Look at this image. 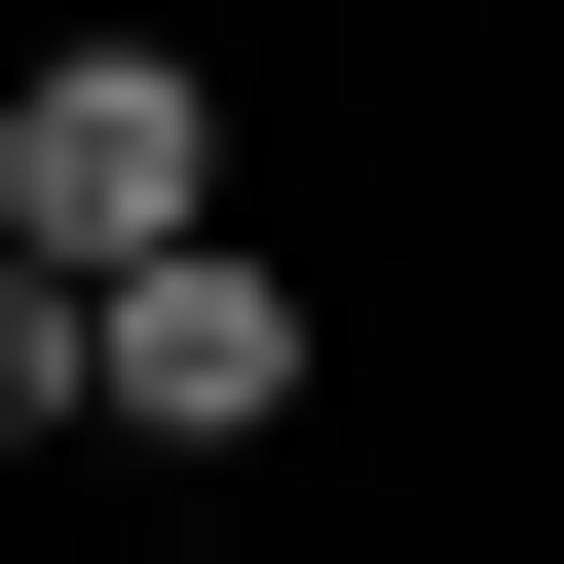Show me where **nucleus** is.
<instances>
[{
	"instance_id": "obj_1",
	"label": "nucleus",
	"mask_w": 564,
	"mask_h": 564,
	"mask_svg": "<svg viewBox=\"0 0 564 564\" xmlns=\"http://www.w3.org/2000/svg\"><path fill=\"white\" fill-rule=\"evenodd\" d=\"M226 39H188V0H76V39L39 76H0V226H39L76 263V302H151V263H226Z\"/></svg>"
},
{
	"instance_id": "obj_2",
	"label": "nucleus",
	"mask_w": 564,
	"mask_h": 564,
	"mask_svg": "<svg viewBox=\"0 0 564 564\" xmlns=\"http://www.w3.org/2000/svg\"><path fill=\"white\" fill-rule=\"evenodd\" d=\"M302 414H339V263L226 226V263H151V302H76V452H188L226 489V452H302Z\"/></svg>"
},
{
	"instance_id": "obj_3",
	"label": "nucleus",
	"mask_w": 564,
	"mask_h": 564,
	"mask_svg": "<svg viewBox=\"0 0 564 564\" xmlns=\"http://www.w3.org/2000/svg\"><path fill=\"white\" fill-rule=\"evenodd\" d=\"M39 452H76V263L0 226V489H39Z\"/></svg>"
}]
</instances>
